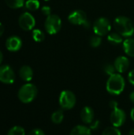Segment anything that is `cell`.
<instances>
[{
  "instance_id": "23",
  "label": "cell",
  "mask_w": 134,
  "mask_h": 135,
  "mask_svg": "<svg viewBox=\"0 0 134 135\" xmlns=\"http://www.w3.org/2000/svg\"><path fill=\"white\" fill-rule=\"evenodd\" d=\"M102 135H122L121 134V131L118 129V127H107L106 128Z\"/></svg>"
},
{
  "instance_id": "32",
  "label": "cell",
  "mask_w": 134,
  "mask_h": 135,
  "mask_svg": "<svg viewBox=\"0 0 134 135\" xmlns=\"http://www.w3.org/2000/svg\"><path fill=\"white\" fill-rule=\"evenodd\" d=\"M130 100L134 104V91L130 93Z\"/></svg>"
},
{
  "instance_id": "36",
  "label": "cell",
  "mask_w": 134,
  "mask_h": 135,
  "mask_svg": "<svg viewBox=\"0 0 134 135\" xmlns=\"http://www.w3.org/2000/svg\"><path fill=\"white\" fill-rule=\"evenodd\" d=\"M45 1H48V0H45Z\"/></svg>"
},
{
  "instance_id": "10",
  "label": "cell",
  "mask_w": 134,
  "mask_h": 135,
  "mask_svg": "<svg viewBox=\"0 0 134 135\" xmlns=\"http://www.w3.org/2000/svg\"><path fill=\"white\" fill-rule=\"evenodd\" d=\"M110 119H111V123L114 127H119L124 124L126 119V115L122 109L118 108L112 111Z\"/></svg>"
},
{
  "instance_id": "29",
  "label": "cell",
  "mask_w": 134,
  "mask_h": 135,
  "mask_svg": "<svg viewBox=\"0 0 134 135\" xmlns=\"http://www.w3.org/2000/svg\"><path fill=\"white\" fill-rule=\"evenodd\" d=\"M128 80L130 82V84H132L133 85H134V70H131L129 74H128Z\"/></svg>"
},
{
  "instance_id": "35",
  "label": "cell",
  "mask_w": 134,
  "mask_h": 135,
  "mask_svg": "<svg viewBox=\"0 0 134 135\" xmlns=\"http://www.w3.org/2000/svg\"><path fill=\"white\" fill-rule=\"evenodd\" d=\"M129 135H134V129L131 130V131L129 132Z\"/></svg>"
},
{
  "instance_id": "11",
  "label": "cell",
  "mask_w": 134,
  "mask_h": 135,
  "mask_svg": "<svg viewBox=\"0 0 134 135\" xmlns=\"http://www.w3.org/2000/svg\"><path fill=\"white\" fill-rule=\"evenodd\" d=\"M22 46V41L18 36H10L6 41V47L9 51H17Z\"/></svg>"
},
{
  "instance_id": "31",
  "label": "cell",
  "mask_w": 134,
  "mask_h": 135,
  "mask_svg": "<svg viewBox=\"0 0 134 135\" xmlns=\"http://www.w3.org/2000/svg\"><path fill=\"white\" fill-rule=\"evenodd\" d=\"M3 32H4V27H3L2 24V23H0V36L2 35Z\"/></svg>"
},
{
  "instance_id": "18",
  "label": "cell",
  "mask_w": 134,
  "mask_h": 135,
  "mask_svg": "<svg viewBox=\"0 0 134 135\" xmlns=\"http://www.w3.org/2000/svg\"><path fill=\"white\" fill-rule=\"evenodd\" d=\"M64 119V112L62 110H58L55 111L51 115V121L54 124H59L62 122Z\"/></svg>"
},
{
  "instance_id": "21",
  "label": "cell",
  "mask_w": 134,
  "mask_h": 135,
  "mask_svg": "<svg viewBox=\"0 0 134 135\" xmlns=\"http://www.w3.org/2000/svg\"><path fill=\"white\" fill-rule=\"evenodd\" d=\"M7 135H25V131L23 127L20 126H15L8 131Z\"/></svg>"
},
{
  "instance_id": "24",
  "label": "cell",
  "mask_w": 134,
  "mask_h": 135,
  "mask_svg": "<svg viewBox=\"0 0 134 135\" xmlns=\"http://www.w3.org/2000/svg\"><path fill=\"white\" fill-rule=\"evenodd\" d=\"M89 42H90V45L92 47H99L101 44L102 38L100 36H94L91 37Z\"/></svg>"
},
{
  "instance_id": "9",
  "label": "cell",
  "mask_w": 134,
  "mask_h": 135,
  "mask_svg": "<svg viewBox=\"0 0 134 135\" xmlns=\"http://www.w3.org/2000/svg\"><path fill=\"white\" fill-rule=\"evenodd\" d=\"M15 80V74L8 65L0 66V81L5 84H12Z\"/></svg>"
},
{
  "instance_id": "17",
  "label": "cell",
  "mask_w": 134,
  "mask_h": 135,
  "mask_svg": "<svg viewBox=\"0 0 134 135\" xmlns=\"http://www.w3.org/2000/svg\"><path fill=\"white\" fill-rule=\"evenodd\" d=\"M107 40L113 45H118L122 43V35H120L118 32L110 33L107 36Z\"/></svg>"
},
{
  "instance_id": "5",
  "label": "cell",
  "mask_w": 134,
  "mask_h": 135,
  "mask_svg": "<svg viewBox=\"0 0 134 135\" xmlns=\"http://www.w3.org/2000/svg\"><path fill=\"white\" fill-rule=\"evenodd\" d=\"M69 21L75 25H83L85 28L90 27V22L87 20L86 13L81 9H77L70 13L68 16Z\"/></svg>"
},
{
  "instance_id": "12",
  "label": "cell",
  "mask_w": 134,
  "mask_h": 135,
  "mask_svg": "<svg viewBox=\"0 0 134 135\" xmlns=\"http://www.w3.org/2000/svg\"><path fill=\"white\" fill-rule=\"evenodd\" d=\"M115 67L116 71L118 73H124L126 72L130 66V60L127 57L125 56H118L115 61Z\"/></svg>"
},
{
  "instance_id": "19",
  "label": "cell",
  "mask_w": 134,
  "mask_h": 135,
  "mask_svg": "<svg viewBox=\"0 0 134 135\" xmlns=\"http://www.w3.org/2000/svg\"><path fill=\"white\" fill-rule=\"evenodd\" d=\"M6 5L13 9L21 8L24 4V0H5Z\"/></svg>"
},
{
  "instance_id": "8",
  "label": "cell",
  "mask_w": 134,
  "mask_h": 135,
  "mask_svg": "<svg viewBox=\"0 0 134 135\" xmlns=\"http://www.w3.org/2000/svg\"><path fill=\"white\" fill-rule=\"evenodd\" d=\"M18 23H19L20 27L23 30L28 31L34 28L36 25V21H35L34 17L31 13L25 12L20 16Z\"/></svg>"
},
{
  "instance_id": "1",
  "label": "cell",
  "mask_w": 134,
  "mask_h": 135,
  "mask_svg": "<svg viewBox=\"0 0 134 135\" xmlns=\"http://www.w3.org/2000/svg\"><path fill=\"white\" fill-rule=\"evenodd\" d=\"M114 26L115 30L122 36L130 37L134 33V25L133 21L127 17L119 16L115 19Z\"/></svg>"
},
{
  "instance_id": "15",
  "label": "cell",
  "mask_w": 134,
  "mask_h": 135,
  "mask_svg": "<svg viewBox=\"0 0 134 135\" xmlns=\"http://www.w3.org/2000/svg\"><path fill=\"white\" fill-rule=\"evenodd\" d=\"M123 49L125 53L130 57H134V39L128 38L123 42Z\"/></svg>"
},
{
  "instance_id": "33",
  "label": "cell",
  "mask_w": 134,
  "mask_h": 135,
  "mask_svg": "<svg viewBox=\"0 0 134 135\" xmlns=\"http://www.w3.org/2000/svg\"><path fill=\"white\" fill-rule=\"evenodd\" d=\"M130 116H131V119L132 120L134 121V108L131 110V112H130Z\"/></svg>"
},
{
  "instance_id": "28",
  "label": "cell",
  "mask_w": 134,
  "mask_h": 135,
  "mask_svg": "<svg viewBox=\"0 0 134 135\" xmlns=\"http://www.w3.org/2000/svg\"><path fill=\"white\" fill-rule=\"evenodd\" d=\"M99 126H100V122L98 120H96V121H93L92 123H90V129L91 130H97L99 128Z\"/></svg>"
},
{
  "instance_id": "27",
  "label": "cell",
  "mask_w": 134,
  "mask_h": 135,
  "mask_svg": "<svg viewBox=\"0 0 134 135\" xmlns=\"http://www.w3.org/2000/svg\"><path fill=\"white\" fill-rule=\"evenodd\" d=\"M28 135H45V134L40 129H33L28 134Z\"/></svg>"
},
{
  "instance_id": "20",
  "label": "cell",
  "mask_w": 134,
  "mask_h": 135,
  "mask_svg": "<svg viewBox=\"0 0 134 135\" xmlns=\"http://www.w3.org/2000/svg\"><path fill=\"white\" fill-rule=\"evenodd\" d=\"M25 6L31 11H35L39 7V2L38 0H28L25 2Z\"/></svg>"
},
{
  "instance_id": "22",
  "label": "cell",
  "mask_w": 134,
  "mask_h": 135,
  "mask_svg": "<svg viewBox=\"0 0 134 135\" xmlns=\"http://www.w3.org/2000/svg\"><path fill=\"white\" fill-rule=\"evenodd\" d=\"M32 38L36 42H42L45 39V35L41 30L35 29L32 32Z\"/></svg>"
},
{
  "instance_id": "25",
  "label": "cell",
  "mask_w": 134,
  "mask_h": 135,
  "mask_svg": "<svg viewBox=\"0 0 134 135\" xmlns=\"http://www.w3.org/2000/svg\"><path fill=\"white\" fill-rule=\"evenodd\" d=\"M104 71L108 75H112L114 74H115L116 69L115 67V65H111V64H107L104 66Z\"/></svg>"
},
{
  "instance_id": "14",
  "label": "cell",
  "mask_w": 134,
  "mask_h": 135,
  "mask_svg": "<svg viewBox=\"0 0 134 135\" xmlns=\"http://www.w3.org/2000/svg\"><path fill=\"white\" fill-rule=\"evenodd\" d=\"M19 75L22 80L25 81H30L33 77V71L30 66H23L19 70Z\"/></svg>"
},
{
  "instance_id": "26",
  "label": "cell",
  "mask_w": 134,
  "mask_h": 135,
  "mask_svg": "<svg viewBox=\"0 0 134 135\" xmlns=\"http://www.w3.org/2000/svg\"><path fill=\"white\" fill-rule=\"evenodd\" d=\"M41 11H42V13L44 14V15H46V16H50L51 14V9L50 8V6H43L42 7V9H41Z\"/></svg>"
},
{
  "instance_id": "4",
  "label": "cell",
  "mask_w": 134,
  "mask_h": 135,
  "mask_svg": "<svg viewBox=\"0 0 134 135\" xmlns=\"http://www.w3.org/2000/svg\"><path fill=\"white\" fill-rule=\"evenodd\" d=\"M44 27L47 33L51 35L56 34L60 31L62 27L61 18L56 14H51L47 17L44 23Z\"/></svg>"
},
{
  "instance_id": "16",
  "label": "cell",
  "mask_w": 134,
  "mask_h": 135,
  "mask_svg": "<svg viewBox=\"0 0 134 135\" xmlns=\"http://www.w3.org/2000/svg\"><path fill=\"white\" fill-rule=\"evenodd\" d=\"M70 135H92L91 129L83 125H77L72 129Z\"/></svg>"
},
{
  "instance_id": "13",
  "label": "cell",
  "mask_w": 134,
  "mask_h": 135,
  "mask_svg": "<svg viewBox=\"0 0 134 135\" xmlns=\"http://www.w3.org/2000/svg\"><path fill=\"white\" fill-rule=\"evenodd\" d=\"M81 120L87 124H90L94 121V111L90 107H85L81 112Z\"/></svg>"
},
{
  "instance_id": "7",
  "label": "cell",
  "mask_w": 134,
  "mask_h": 135,
  "mask_svg": "<svg viewBox=\"0 0 134 135\" xmlns=\"http://www.w3.org/2000/svg\"><path fill=\"white\" fill-rule=\"evenodd\" d=\"M111 29V25L108 19L106 17H100L98 18L94 25H93V30L96 35L103 36L107 35Z\"/></svg>"
},
{
  "instance_id": "6",
  "label": "cell",
  "mask_w": 134,
  "mask_h": 135,
  "mask_svg": "<svg viewBox=\"0 0 134 135\" xmlns=\"http://www.w3.org/2000/svg\"><path fill=\"white\" fill-rule=\"evenodd\" d=\"M76 104V97L70 90H64L59 96V104L62 109L69 110L73 108Z\"/></svg>"
},
{
  "instance_id": "34",
  "label": "cell",
  "mask_w": 134,
  "mask_h": 135,
  "mask_svg": "<svg viewBox=\"0 0 134 135\" xmlns=\"http://www.w3.org/2000/svg\"><path fill=\"white\" fill-rule=\"evenodd\" d=\"M2 59H3V56H2V53L1 52V51H0V64L2 63Z\"/></svg>"
},
{
  "instance_id": "3",
  "label": "cell",
  "mask_w": 134,
  "mask_h": 135,
  "mask_svg": "<svg viewBox=\"0 0 134 135\" xmlns=\"http://www.w3.org/2000/svg\"><path fill=\"white\" fill-rule=\"evenodd\" d=\"M37 95L36 87L31 83L25 84L22 85L18 91L19 100L24 104H28L32 102Z\"/></svg>"
},
{
  "instance_id": "30",
  "label": "cell",
  "mask_w": 134,
  "mask_h": 135,
  "mask_svg": "<svg viewBox=\"0 0 134 135\" xmlns=\"http://www.w3.org/2000/svg\"><path fill=\"white\" fill-rule=\"evenodd\" d=\"M110 107L112 110L118 108V102L116 100H111L110 102Z\"/></svg>"
},
{
  "instance_id": "2",
  "label": "cell",
  "mask_w": 134,
  "mask_h": 135,
  "mask_svg": "<svg viewBox=\"0 0 134 135\" xmlns=\"http://www.w3.org/2000/svg\"><path fill=\"white\" fill-rule=\"evenodd\" d=\"M125 80L120 74H114L110 76L107 81V91L112 95L121 94L125 89Z\"/></svg>"
}]
</instances>
